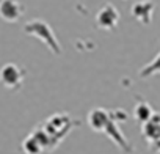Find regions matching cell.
<instances>
[{
  "label": "cell",
  "instance_id": "obj_4",
  "mask_svg": "<svg viewBox=\"0 0 160 154\" xmlns=\"http://www.w3.org/2000/svg\"><path fill=\"white\" fill-rule=\"evenodd\" d=\"M118 22H119V11L110 3L102 7L96 14V24L102 30H112L118 25Z\"/></svg>",
  "mask_w": 160,
  "mask_h": 154
},
{
  "label": "cell",
  "instance_id": "obj_7",
  "mask_svg": "<svg viewBox=\"0 0 160 154\" xmlns=\"http://www.w3.org/2000/svg\"><path fill=\"white\" fill-rule=\"evenodd\" d=\"M141 134L151 143H154L160 138V115L158 113H154L146 123H143Z\"/></svg>",
  "mask_w": 160,
  "mask_h": 154
},
{
  "label": "cell",
  "instance_id": "obj_12",
  "mask_svg": "<svg viewBox=\"0 0 160 154\" xmlns=\"http://www.w3.org/2000/svg\"><path fill=\"white\" fill-rule=\"evenodd\" d=\"M155 143V148H157V151H160V138L157 140V141H154Z\"/></svg>",
  "mask_w": 160,
  "mask_h": 154
},
{
  "label": "cell",
  "instance_id": "obj_8",
  "mask_svg": "<svg viewBox=\"0 0 160 154\" xmlns=\"http://www.w3.org/2000/svg\"><path fill=\"white\" fill-rule=\"evenodd\" d=\"M104 132L119 146V148H122L124 151H130V146H129V143H127V140H126V137L119 132V129H118V126H116V123L113 121V118L110 116V121H108V124L105 126V129H104Z\"/></svg>",
  "mask_w": 160,
  "mask_h": 154
},
{
  "label": "cell",
  "instance_id": "obj_9",
  "mask_svg": "<svg viewBox=\"0 0 160 154\" xmlns=\"http://www.w3.org/2000/svg\"><path fill=\"white\" fill-rule=\"evenodd\" d=\"M152 115H154V112H152V109H151V105H149L148 102H140V104H137L135 109H133V116H135V120L140 121L141 124L146 123Z\"/></svg>",
  "mask_w": 160,
  "mask_h": 154
},
{
  "label": "cell",
  "instance_id": "obj_6",
  "mask_svg": "<svg viewBox=\"0 0 160 154\" xmlns=\"http://www.w3.org/2000/svg\"><path fill=\"white\" fill-rule=\"evenodd\" d=\"M108 121H110V113L105 109H99L98 107V109H93L88 113V124L96 132H104V129L108 124Z\"/></svg>",
  "mask_w": 160,
  "mask_h": 154
},
{
  "label": "cell",
  "instance_id": "obj_2",
  "mask_svg": "<svg viewBox=\"0 0 160 154\" xmlns=\"http://www.w3.org/2000/svg\"><path fill=\"white\" fill-rule=\"evenodd\" d=\"M24 82V71L16 63H7L0 68V84L8 90H18Z\"/></svg>",
  "mask_w": 160,
  "mask_h": 154
},
{
  "label": "cell",
  "instance_id": "obj_10",
  "mask_svg": "<svg viewBox=\"0 0 160 154\" xmlns=\"http://www.w3.org/2000/svg\"><path fill=\"white\" fill-rule=\"evenodd\" d=\"M22 149H24V152L25 154H41L42 151H44V146L30 134L25 140H24V143H22Z\"/></svg>",
  "mask_w": 160,
  "mask_h": 154
},
{
  "label": "cell",
  "instance_id": "obj_1",
  "mask_svg": "<svg viewBox=\"0 0 160 154\" xmlns=\"http://www.w3.org/2000/svg\"><path fill=\"white\" fill-rule=\"evenodd\" d=\"M28 35H33V36H36L39 41H42L55 55H58L60 52H61V47H60V44H58V41H57V36H55V33H53V30L50 28V25L49 24H46L44 21H30V22H27L25 24V28H24Z\"/></svg>",
  "mask_w": 160,
  "mask_h": 154
},
{
  "label": "cell",
  "instance_id": "obj_3",
  "mask_svg": "<svg viewBox=\"0 0 160 154\" xmlns=\"http://www.w3.org/2000/svg\"><path fill=\"white\" fill-rule=\"evenodd\" d=\"M24 11L21 0H0V18L7 22H18Z\"/></svg>",
  "mask_w": 160,
  "mask_h": 154
},
{
  "label": "cell",
  "instance_id": "obj_5",
  "mask_svg": "<svg viewBox=\"0 0 160 154\" xmlns=\"http://www.w3.org/2000/svg\"><path fill=\"white\" fill-rule=\"evenodd\" d=\"M154 3L151 2V0H141V2H137V3H133V7H132V16L137 19V21H140L141 24H144V25H148V24H151L152 22V14H154Z\"/></svg>",
  "mask_w": 160,
  "mask_h": 154
},
{
  "label": "cell",
  "instance_id": "obj_11",
  "mask_svg": "<svg viewBox=\"0 0 160 154\" xmlns=\"http://www.w3.org/2000/svg\"><path fill=\"white\" fill-rule=\"evenodd\" d=\"M154 74H160V54H158L149 64H146V66L140 71V75H141V77H149V75H154Z\"/></svg>",
  "mask_w": 160,
  "mask_h": 154
}]
</instances>
